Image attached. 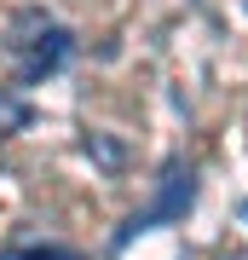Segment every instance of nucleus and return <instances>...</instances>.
Returning a JSON list of instances; mask_svg holds the SVG:
<instances>
[{"instance_id":"f03ea898","label":"nucleus","mask_w":248,"mask_h":260,"mask_svg":"<svg viewBox=\"0 0 248 260\" xmlns=\"http://www.w3.org/2000/svg\"><path fill=\"white\" fill-rule=\"evenodd\" d=\"M69 29H41L35 35V47L23 52V81H41V75H52V70H64V58H69Z\"/></svg>"},{"instance_id":"39448f33","label":"nucleus","mask_w":248,"mask_h":260,"mask_svg":"<svg viewBox=\"0 0 248 260\" xmlns=\"http://www.w3.org/2000/svg\"><path fill=\"white\" fill-rule=\"evenodd\" d=\"M242 214H248V203H242Z\"/></svg>"},{"instance_id":"7ed1b4c3","label":"nucleus","mask_w":248,"mask_h":260,"mask_svg":"<svg viewBox=\"0 0 248 260\" xmlns=\"http://www.w3.org/2000/svg\"><path fill=\"white\" fill-rule=\"evenodd\" d=\"M6 260H81L75 249H58V243H29V249H12Z\"/></svg>"},{"instance_id":"20e7f679","label":"nucleus","mask_w":248,"mask_h":260,"mask_svg":"<svg viewBox=\"0 0 248 260\" xmlns=\"http://www.w3.org/2000/svg\"><path fill=\"white\" fill-rule=\"evenodd\" d=\"M23 121H29V104H23V99H6V93H0V133L23 127Z\"/></svg>"},{"instance_id":"f257e3e1","label":"nucleus","mask_w":248,"mask_h":260,"mask_svg":"<svg viewBox=\"0 0 248 260\" xmlns=\"http://www.w3.org/2000/svg\"><path fill=\"white\" fill-rule=\"evenodd\" d=\"M191 197H196V179H191V168L167 162V174H162V191H156V203H150L145 214H133V220L121 225L116 249H127V243H133L138 232H150V225H162V220H179V214L191 208Z\"/></svg>"}]
</instances>
